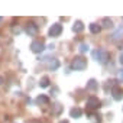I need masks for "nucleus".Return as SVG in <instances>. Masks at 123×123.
Here are the masks:
<instances>
[{"mask_svg":"<svg viewBox=\"0 0 123 123\" xmlns=\"http://www.w3.org/2000/svg\"><path fill=\"white\" fill-rule=\"evenodd\" d=\"M71 68L75 70V71H83L87 68V59L84 56H75L73 59V64H71Z\"/></svg>","mask_w":123,"mask_h":123,"instance_id":"obj_1","label":"nucleus"},{"mask_svg":"<svg viewBox=\"0 0 123 123\" xmlns=\"http://www.w3.org/2000/svg\"><path fill=\"white\" fill-rule=\"evenodd\" d=\"M93 56L98 61L100 64H106L109 61V58H110V54L103 51V49H96V51H93Z\"/></svg>","mask_w":123,"mask_h":123,"instance_id":"obj_2","label":"nucleus"},{"mask_svg":"<svg viewBox=\"0 0 123 123\" xmlns=\"http://www.w3.org/2000/svg\"><path fill=\"white\" fill-rule=\"evenodd\" d=\"M61 32H62V25L61 23H54L51 28H49V36H52V38H55V36H59L61 35Z\"/></svg>","mask_w":123,"mask_h":123,"instance_id":"obj_3","label":"nucleus"},{"mask_svg":"<svg viewBox=\"0 0 123 123\" xmlns=\"http://www.w3.org/2000/svg\"><path fill=\"white\" fill-rule=\"evenodd\" d=\"M31 49H32V52L39 54V52H42V51L45 49V43H43L42 41H33V42L31 43Z\"/></svg>","mask_w":123,"mask_h":123,"instance_id":"obj_4","label":"nucleus"},{"mask_svg":"<svg viewBox=\"0 0 123 123\" xmlns=\"http://www.w3.org/2000/svg\"><path fill=\"white\" fill-rule=\"evenodd\" d=\"M26 33L29 35V36H35V35H38V31H39V28H38V25L36 23H33V22H29L28 25H26Z\"/></svg>","mask_w":123,"mask_h":123,"instance_id":"obj_5","label":"nucleus"},{"mask_svg":"<svg viewBox=\"0 0 123 123\" xmlns=\"http://www.w3.org/2000/svg\"><path fill=\"white\" fill-rule=\"evenodd\" d=\"M100 100L97 98V97H90L88 100H87V107L88 109H91V110H96V109H98L100 107Z\"/></svg>","mask_w":123,"mask_h":123,"instance_id":"obj_6","label":"nucleus"},{"mask_svg":"<svg viewBox=\"0 0 123 123\" xmlns=\"http://www.w3.org/2000/svg\"><path fill=\"white\" fill-rule=\"evenodd\" d=\"M111 39H113V41H120V39H123V25H122V26H119V28L113 32Z\"/></svg>","mask_w":123,"mask_h":123,"instance_id":"obj_7","label":"nucleus"},{"mask_svg":"<svg viewBox=\"0 0 123 123\" xmlns=\"http://www.w3.org/2000/svg\"><path fill=\"white\" fill-rule=\"evenodd\" d=\"M111 94H113V98L114 100H122L123 98V90L119 88V87H114L111 90Z\"/></svg>","mask_w":123,"mask_h":123,"instance_id":"obj_8","label":"nucleus"},{"mask_svg":"<svg viewBox=\"0 0 123 123\" xmlns=\"http://www.w3.org/2000/svg\"><path fill=\"white\" fill-rule=\"evenodd\" d=\"M48 67H49V70H52V71L58 70V68H59V61H58L56 58H52L49 62H48Z\"/></svg>","mask_w":123,"mask_h":123,"instance_id":"obj_9","label":"nucleus"},{"mask_svg":"<svg viewBox=\"0 0 123 123\" xmlns=\"http://www.w3.org/2000/svg\"><path fill=\"white\" fill-rule=\"evenodd\" d=\"M73 31H74L75 33L83 32V31H84V25H83V22H81V20H77V22L74 23V26H73Z\"/></svg>","mask_w":123,"mask_h":123,"instance_id":"obj_10","label":"nucleus"},{"mask_svg":"<svg viewBox=\"0 0 123 123\" xmlns=\"http://www.w3.org/2000/svg\"><path fill=\"white\" fill-rule=\"evenodd\" d=\"M87 88L91 90V91H96V90L98 88V83H97L94 78H91V80H88V83H87Z\"/></svg>","mask_w":123,"mask_h":123,"instance_id":"obj_11","label":"nucleus"},{"mask_svg":"<svg viewBox=\"0 0 123 123\" xmlns=\"http://www.w3.org/2000/svg\"><path fill=\"white\" fill-rule=\"evenodd\" d=\"M70 114H71V117H81V114H83V110L80 109V107H74V109H71V111H70Z\"/></svg>","mask_w":123,"mask_h":123,"instance_id":"obj_12","label":"nucleus"},{"mask_svg":"<svg viewBox=\"0 0 123 123\" xmlns=\"http://www.w3.org/2000/svg\"><path fill=\"white\" fill-rule=\"evenodd\" d=\"M36 103H38V104H48V103H49V98H48L46 96L41 94V96H38V98H36Z\"/></svg>","mask_w":123,"mask_h":123,"instance_id":"obj_13","label":"nucleus"},{"mask_svg":"<svg viewBox=\"0 0 123 123\" xmlns=\"http://www.w3.org/2000/svg\"><path fill=\"white\" fill-rule=\"evenodd\" d=\"M101 31V26L100 25H97V23H91L90 25V32L91 33H98Z\"/></svg>","mask_w":123,"mask_h":123,"instance_id":"obj_14","label":"nucleus"},{"mask_svg":"<svg viewBox=\"0 0 123 123\" xmlns=\"http://www.w3.org/2000/svg\"><path fill=\"white\" fill-rule=\"evenodd\" d=\"M39 86H41L42 88H46V87L49 86V78H48V77H42L41 81H39Z\"/></svg>","mask_w":123,"mask_h":123,"instance_id":"obj_15","label":"nucleus"},{"mask_svg":"<svg viewBox=\"0 0 123 123\" xmlns=\"http://www.w3.org/2000/svg\"><path fill=\"white\" fill-rule=\"evenodd\" d=\"M103 26H104V28H111V26H113V22H111V19H109V18H104V19H103Z\"/></svg>","mask_w":123,"mask_h":123,"instance_id":"obj_16","label":"nucleus"},{"mask_svg":"<svg viewBox=\"0 0 123 123\" xmlns=\"http://www.w3.org/2000/svg\"><path fill=\"white\" fill-rule=\"evenodd\" d=\"M61 110H62V106H61L59 103H56V104L54 106V113H55V114H59Z\"/></svg>","mask_w":123,"mask_h":123,"instance_id":"obj_17","label":"nucleus"},{"mask_svg":"<svg viewBox=\"0 0 123 123\" xmlns=\"http://www.w3.org/2000/svg\"><path fill=\"white\" fill-rule=\"evenodd\" d=\"M87 51H88V45L81 43V45H80V52H87Z\"/></svg>","mask_w":123,"mask_h":123,"instance_id":"obj_18","label":"nucleus"},{"mask_svg":"<svg viewBox=\"0 0 123 123\" xmlns=\"http://www.w3.org/2000/svg\"><path fill=\"white\" fill-rule=\"evenodd\" d=\"M117 78H119V80L123 83V70H120V71L117 73Z\"/></svg>","mask_w":123,"mask_h":123,"instance_id":"obj_19","label":"nucleus"},{"mask_svg":"<svg viewBox=\"0 0 123 123\" xmlns=\"http://www.w3.org/2000/svg\"><path fill=\"white\" fill-rule=\"evenodd\" d=\"M119 62L123 65V52H122V54H120V56H119Z\"/></svg>","mask_w":123,"mask_h":123,"instance_id":"obj_20","label":"nucleus"},{"mask_svg":"<svg viewBox=\"0 0 123 123\" xmlns=\"http://www.w3.org/2000/svg\"><path fill=\"white\" fill-rule=\"evenodd\" d=\"M13 32H15V33H19V32H20V29H19V28H13Z\"/></svg>","mask_w":123,"mask_h":123,"instance_id":"obj_21","label":"nucleus"},{"mask_svg":"<svg viewBox=\"0 0 123 123\" xmlns=\"http://www.w3.org/2000/svg\"><path fill=\"white\" fill-rule=\"evenodd\" d=\"M59 123H68V120H61Z\"/></svg>","mask_w":123,"mask_h":123,"instance_id":"obj_22","label":"nucleus"},{"mask_svg":"<svg viewBox=\"0 0 123 123\" xmlns=\"http://www.w3.org/2000/svg\"><path fill=\"white\" fill-rule=\"evenodd\" d=\"M2 83H3V78H2V77H0V86H2Z\"/></svg>","mask_w":123,"mask_h":123,"instance_id":"obj_23","label":"nucleus"}]
</instances>
